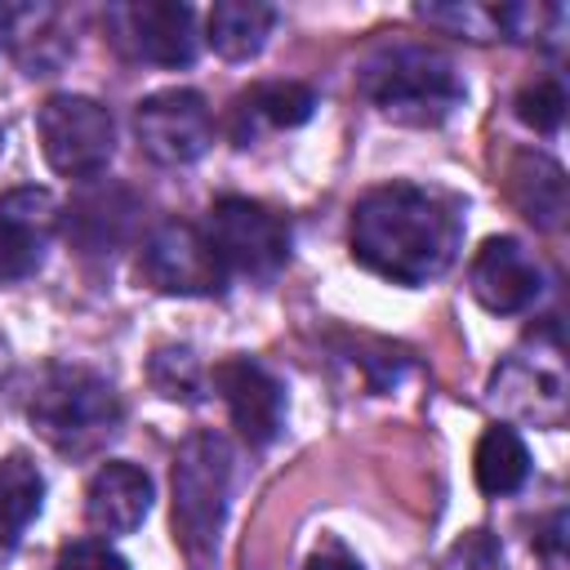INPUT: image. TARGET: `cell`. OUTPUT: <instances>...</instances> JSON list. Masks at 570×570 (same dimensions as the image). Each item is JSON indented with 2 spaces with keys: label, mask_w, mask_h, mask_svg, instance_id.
<instances>
[{
  "label": "cell",
  "mask_w": 570,
  "mask_h": 570,
  "mask_svg": "<svg viewBox=\"0 0 570 570\" xmlns=\"http://www.w3.org/2000/svg\"><path fill=\"white\" fill-rule=\"evenodd\" d=\"M307 570H361V561L343 548V543H325L307 557Z\"/></svg>",
  "instance_id": "obj_26"
},
{
  "label": "cell",
  "mask_w": 570,
  "mask_h": 570,
  "mask_svg": "<svg viewBox=\"0 0 570 570\" xmlns=\"http://www.w3.org/2000/svg\"><path fill=\"white\" fill-rule=\"evenodd\" d=\"M151 508V476L125 459H107L85 490V521L98 534H129Z\"/></svg>",
  "instance_id": "obj_13"
},
{
  "label": "cell",
  "mask_w": 570,
  "mask_h": 570,
  "mask_svg": "<svg viewBox=\"0 0 570 570\" xmlns=\"http://www.w3.org/2000/svg\"><path fill=\"white\" fill-rule=\"evenodd\" d=\"M436 570H503V548L490 530H468L445 548Z\"/></svg>",
  "instance_id": "obj_24"
},
{
  "label": "cell",
  "mask_w": 570,
  "mask_h": 570,
  "mask_svg": "<svg viewBox=\"0 0 570 570\" xmlns=\"http://www.w3.org/2000/svg\"><path fill=\"white\" fill-rule=\"evenodd\" d=\"M36 134L45 147V160L62 178H98L116 151V125L111 111L98 98L85 94H53L36 111Z\"/></svg>",
  "instance_id": "obj_5"
},
{
  "label": "cell",
  "mask_w": 570,
  "mask_h": 570,
  "mask_svg": "<svg viewBox=\"0 0 570 570\" xmlns=\"http://www.w3.org/2000/svg\"><path fill=\"white\" fill-rule=\"evenodd\" d=\"M36 432L67 459L98 454L125 423L116 387L85 365H49L27 401Z\"/></svg>",
  "instance_id": "obj_3"
},
{
  "label": "cell",
  "mask_w": 570,
  "mask_h": 570,
  "mask_svg": "<svg viewBox=\"0 0 570 570\" xmlns=\"http://www.w3.org/2000/svg\"><path fill=\"white\" fill-rule=\"evenodd\" d=\"M138 272L151 289L178 294V298H209V294H223V285H227V272H223L209 236L178 218L160 223L142 240Z\"/></svg>",
  "instance_id": "obj_7"
},
{
  "label": "cell",
  "mask_w": 570,
  "mask_h": 570,
  "mask_svg": "<svg viewBox=\"0 0 570 570\" xmlns=\"http://www.w3.org/2000/svg\"><path fill=\"white\" fill-rule=\"evenodd\" d=\"M0 142H4V134H0Z\"/></svg>",
  "instance_id": "obj_27"
},
{
  "label": "cell",
  "mask_w": 570,
  "mask_h": 570,
  "mask_svg": "<svg viewBox=\"0 0 570 570\" xmlns=\"http://www.w3.org/2000/svg\"><path fill=\"white\" fill-rule=\"evenodd\" d=\"M53 570H129V561L107 539H76L58 552Z\"/></svg>",
  "instance_id": "obj_25"
},
{
  "label": "cell",
  "mask_w": 570,
  "mask_h": 570,
  "mask_svg": "<svg viewBox=\"0 0 570 570\" xmlns=\"http://www.w3.org/2000/svg\"><path fill=\"white\" fill-rule=\"evenodd\" d=\"M111 40L142 62L156 67H187L196 58V9L178 0H134L107 9Z\"/></svg>",
  "instance_id": "obj_8"
},
{
  "label": "cell",
  "mask_w": 570,
  "mask_h": 570,
  "mask_svg": "<svg viewBox=\"0 0 570 570\" xmlns=\"http://www.w3.org/2000/svg\"><path fill=\"white\" fill-rule=\"evenodd\" d=\"M0 218L22 223V227H31L40 236H53V227H58V200L45 187H13V191L0 196Z\"/></svg>",
  "instance_id": "obj_23"
},
{
  "label": "cell",
  "mask_w": 570,
  "mask_h": 570,
  "mask_svg": "<svg viewBox=\"0 0 570 570\" xmlns=\"http://www.w3.org/2000/svg\"><path fill=\"white\" fill-rule=\"evenodd\" d=\"M356 89L396 125H419V129H432L463 107L459 67L441 49L410 40L374 49L356 71Z\"/></svg>",
  "instance_id": "obj_2"
},
{
  "label": "cell",
  "mask_w": 570,
  "mask_h": 570,
  "mask_svg": "<svg viewBox=\"0 0 570 570\" xmlns=\"http://www.w3.org/2000/svg\"><path fill=\"white\" fill-rule=\"evenodd\" d=\"M490 22L494 31H503L508 40H543V36H557L561 22H566V9L561 4H499L490 9Z\"/></svg>",
  "instance_id": "obj_20"
},
{
  "label": "cell",
  "mask_w": 570,
  "mask_h": 570,
  "mask_svg": "<svg viewBox=\"0 0 570 570\" xmlns=\"http://www.w3.org/2000/svg\"><path fill=\"white\" fill-rule=\"evenodd\" d=\"M463 218L450 196L419 183L370 187L352 209V258L392 285H428L459 254Z\"/></svg>",
  "instance_id": "obj_1"
},
{
  "label": "cell",
  "mask_w": 570,
  "mask_h": 570,
  "mask_svg": "<svg viewBox=\"0 0 570 570\" xmlns=\"http://www.w3.org/2000/svg\"><path fill=\"white\" fill-rule=\"evenodd\" d=\"M316 111V94L298 80H263L249 94L236 98V142L245 147L258 129H298Z\"/></svg>",
  "instance_id": "obj_15"
},
{
  "label": "cell",
  "mask_w": 570,
  "mask_h": 570,
  "mask_svg": "<svg viewBox=\"0 0 570 570\" xmlns=\"http://www.w3.org/2000/svg\"><path fill=\"white\" fill-rule=\"evenodd\" d=\"M517 116L534 129V134H557L561 129V116H566V89L557 80H530L521 94H517Z\"/></svg>",
  "instance_id": "obj_22"
},
{
  "label": "cell",
  "mask_w": 570,
  "mask_h": 570,
  "mask_svg": "<svg viewBox=\"0 0 570 570\" xmlns=\"http://www.w3.org/2000/svg\"><path fill=\"white\" fill-rule=\"evenodd\" d=\"M272 27H276V9L272 4H263V0H223V4L209 9L205 40L227 62H249L267 45Z\"/></svg>",
  "instance_id": "obj_16"
},
{
  "label": "cell",
  "mask_w": 570,
  "mask_h": 570,
  "mask_svg": "<svg viewBox=\"0 0 570 570\" xmlns=\"http://www.w3.org/2000/svg\"><path fill=\"white\" fill-rule=\"evenodd\" d=\"M45 240H49V236H40V232H31V227H22V223L0 218V281H22V276H31V272L40 267V258H45Z\"/></svg>",
  "instance_id": "obj_21"
},
{
  "label": "cell",
  "mask_w": 570,
  "mask_h": 570,
  "mask_svg": "<svg viewBox=\"0 0 570 570\" xmlns=\"http://www.w3.org/2000/svg\"><path fill=\"white\" fill-rule=\"evenodd\" d=\"M214 387L227 401V414L249 445L276 441L285 423V387L267 365H258L254 356H227L214 365Z\"/></svg>",
  "instance_id": "obj_10"
},
{
  "label": "cell",
  "mask_w": 570,
  "mask_h": 570,
  "mask_svg": "<svg viewBox=\"0 0 570 570\" xmlns=\"http://www.w3.org/2000/svg\"><path fill=\"white\" fill-rule=\"evenodd\" d=\"M232 499V445L218 432H191L174 454V539L191 566H209Z\"/></svg>",
  "instance_id": "obj_4"
},
{
  "label": "cell",
  "mask_w": 570,
  "mask_h": 570,
  "mask_svg": "<svg viewBox=\"0 0 570 570\" xmlns=\"http://www.w3.org/2000/svg\"><path fill=\"white\" fill-rule=\"evenodd\" d=\"M134 134L151 160L191 165L214 142V116L196 89H160L134 107Z\"/></svg>",
  "instance_id": "obj_9"
},
{
  "label": "cell",
  "mask_w": 570,
  "mask_h": 570,
  "mask_svg": "<svg viewBox=\"0 0 570 570\" xmlns=\"http://www.w3.org/2000/svg\"><path fill=\"white\" fill-rule=\"evenodd\" d=\"M223 263V272H240V276H272L285 267L289 258V223L249 200V196H223L209 209V223L200 227Z\"/></svg>",
  "instance_id": "obj_6"
},
{
  "label": "cell",
  "mask_w": 570,
  "mask_h": 570,
  "mask_svg": "<svg viewBox=\"0 0 570 570\" xmlns=\"http://www.w3.org/2000/svg\"><path fill=\"white\" fill-rule=\"evenodd\" d=\"M138 218V196L120 183H89L85 191L71 196V205L58 214L62 232L85 249V254H107L116 249Z\"/></svg>",
  "instance_id": "obj_12"
},
{
  "label": "cell",
  "mask_w": 570,
  "mask_h": 570,
  "mask_svg": "<svg viewBox=\"0 0 570 570\" xmlns=\"http://www.w3.org/2000/svg\"><path fill=\"white\" fill-rule=\"evenodd\" d=\"M147 374H151V387H156L165 401H187V405L200 401L205 374H200V361L191 356V347H160V352L151 356Z\"/></svg>",
  "instance_id": "obj_19"
},
{
  "label": "cell",
  "mask_w": 570,
  "mask_h": 570,
  "mask_svg": "<svg viewBox=\"0 0 570 570\" xmlns=\"http://www.w3.org/2000/svg\"><path fill=\"white\" fill-rule=\"evenodd\" d=\"M468 285H472V298L494 312V316H512V312H525L539 289H543V272L539 263L530 258V249L512 236H490L476 254H472V267H468Z\"/></svg>",
  "instance_id": "obj_11"
},
{
  "label": "cell",
  "mask_w": 570,
  "mask_h": 570,
  "mask_svg": "<svg viewBox=\"0 0 570 570\" xmlns=\"http://www.w3.org/2000/svg\"><path fill=\"white\" fill-rule=\"evenodd\" d=\"M45 499V476L27 454L0 459V548H13L22 530L36 521Z\"/></svg>",
  "instance_id": "obj_18"
},
{
  "label": "cell",
  "mask_w": 570,
  "mask_h": 570,
  "mask_svg": "<svg viewBox=\"0 0 570 570\" xmlns=\"http://www.w3.org/2000/svg\"><path fill=\"white\" fill-rule=\"evenodd\" d=\"M508 200L543 232L566 218V169L543 151H517L508 165Z\"/></svg>",
  "instance_id": "obj_14"
},
{
  "label": "cell",
  "mask_w": 570,
  "mask_h": 570,
  "mask_svg": "<svg viewBox=\"0 0 570 570\" xmlns=\"http://www.w3.org/2000/svg\"><path fill=\"white\" fill-rule=\"evenodd\" d=\"M472 476H476L481 494H490V499L521 490L525 476H530V450H525V441L512 428H503V423L485 428L481 441H476V454H472Z\"/></svg>",
  "instance_id": "obj_17"
}]
</instances>
